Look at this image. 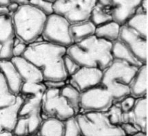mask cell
Instances as JSON below:
<instances>
[{
	"instance_id": "6da1fadb",
	"label": "cell",
	"mask_w": 148,
	"mask_h": 136,
	"mask_svg": "<svg viewBox=\"0 0 148 136\" xmlns=\"http://www.w3.org/2000/svg\"><path fill=\"white\" fill-rule=\"evenodd\" d=\"M66 53V48L43 40L27 45L23 57L41 71L43 81L66 82L69 78L63 63Z\"/></svg>"
},
{
	"instance_id": "7a4b0ae2",
	"label": "cell",
	"mask_w": 148,
	"mask_h": 136,
	"mask_svg": "<svg viewBox=\"0 0 148 136\" xmlns=\"http://www.w3.org/2000/svg\"><path fill=\"white\" fill-rule=\"evenodd\" d=\"M112 43L94 35L75 43L66 48V55L80 67L95 68L103 71L113 62Z\"/></svg>"
},
{
	"instance_id": "3957f363",
	"label": "cell",
	"mask_w": 148,
	"mask_h": 136,
	"mask_svg": "<svg viewBox=\"0 0 148 136\" xmlns=\"http://www.w3.org/2000/svg\"><path fill=\"white\" fill-rule=\"evenodd\" d=\"M15 36L27 45L41 37L47 16L30 4L20 5L12 14Z\"/></svg>"
},
{
	"instance_id": "277c9868",
	"label": "cell",
	"mask_w": 148,
	"mask_h": 136,
	"mask_svg": "<svg viewBox=\"0 0 148 136\" xmlns=\"http://www.w3.org/2000/svg\"><path fill=\"white\" fill-rule=\"evenodd\" d=\"M139 68L119 61H113L103 71L101 84L114 100H121L130 95V86Z\"/></svg>"
},
{
	"instance_id": "5b68a950",
	"label": "cell",
	"mask_w": 148,
	"mask_h": 136,
	"mask_svg": "<svg viewBox=\"0 0 148 136\" xmlns=\"http://www.w3.org/2000/svg\"><path fill=\"white\" fill-rule=\"evenodd\" d=\"M75 118L84 136H126L121 127L111 123L106 112H85Z\"/></svg>"
},
{
	"instance_id": "8992f818",
	"label": "cell",
	"mask_w": 148,
	"mask_h": 136,
	"mask_svg": "<svg viewBox=\"0 0 148 136\" xmlns=\"http://www.w3.org/2000/svg\"><path fill=\"white\" fill-rule=\"evenodd\" d=\"M97 0H56L53 3L54 14L64 17L70 24L90 20Z\"/></svg>"
},
{
	"instance_id": "52a82bcc",
	"label": "cell",
	"mask_w": 148,
	"mask_h": 136,
	"mask_svg": "<svg viewBox=\"0 0 148 136\" xmlns=\"http://www.w3.org/2000/svg\"><path fill=\"white\" fill-rule=\"evenodd\" d=\"M41 110L48 117L66 122L76 116L59 89H47L42 97Z\"/></svg>"
},
{
	"instance_id": "ba28073f",
	"label": "cell",
	"mask_w": 148,
	"mask_h": 136,
	"mask_svg": "<svg viewBox=\"0 0 148 136\" xmlns=\"http://www.w3.org/2000/svg\"><path fill=\"white\" fill-rule=\"evenodd\" d=\"M70 24L64 17L53 13L47 16L41 37L45 41L67 48L74 43L69 32Z\"/></svg>"
},
{
	"instance_id": "9c48e42d",
	"label": "cell",
	"mask_w": 148,
	"mask_h": 136,
	"mask_svg": "<svg viewBox=\"0 0 148 136\" xmlns=\"http://www.w3.org/2000/svg\"><path fill=\"white\" fill-rule=\"evenodd\" d=\"M111 94L102 85L81 93L80 110L85 112H106L113 105Z\"/></svg>"
},
{
	"instance_id": "30bf717a",
	"label": "cell",
	"mask_w": 148,
	"mask_h": 136,
	"mask_svg": "<svg viewBox=\"0 0 148 136\" xmlns=\"http://www.w3.org/2000/svg\"><path fill=\"white\" fill-rule=\"evenodd\" d=\"M119 40L142 64H147V38L123 24L120 28Z\"/></svg>"
},
{
	"instance_id": "8fae6325",
	"label": "cell",
	"mask_w": 148,
	"mask_h": 136,
	"mask_svg": "<svg viewBox=\"0 0 148 136\" xmlns=\"http://www.w3.org/2000/svg\"><path fill=\"white\" fill-rule=\"evenodd\" d=\"M103 71L95 68L80 67L70 77V84L80 93L101 85Z\"/></svg>"
},
{
	"instance_id": "7c38bea8",
	"label": "cell",
	"mask_w": 148,
	"mask_h": 136,
	"mask_svg": "<svg viewBox=\"0 0 148 136\" xmlns=\"http://www.w3.org/2000/svg\"><path fill=\"white\" fill-rule=\"evenodd\" d=\"M15 33L13 26L12 16L0 17V45L1 51L0 53V61L11 60L12 56V48Z\"/></svg>"
},
{
	"instance_id": "4fadbf2b",
	"label": "cell",
	"mask_w": 148,
	"mask_h": 136,
	"mask_svg": "<svg viewBox=\"0 0 148 136\" xmlns=\"http://www.w3.org/2000/svg\"><path fill=\"white\" fill-rule=\"evenodd\" d=\"M143 0H111L113 21L123 25L136 14Z\"/></svg>"
},
{
	"instance_id": "5bb4252c",
	"label": "cell",
	"mask_w": 148,
	"mask_h": 136,
	"mask_svg": "<svg viewBox=\"0 0 148 136\" xmlns=\"http://www.w3.org/2000/svg\"><path fill=\"white\" fill-rule=\"evenodd\" d=\"M11 61L17 69L23 82H43V76L41 71L23 56L12 57Z\"/></svg>"
},
{
	"instance_id": "9a60e30c",
	"label": "cell",
	"mask_w": 148,
	"mask_h": 136,
	"mask_svg": "<svg viewBox=\"0 0 148 136\" xmlns=\"http://www.w3.org/2000/svg\"><path fill=\"white\" fill-rule=\"evenodd\" d=\"M0 71L3 73L10 92L13 95H20L23 80L11 60L0 61Z\"/></svg>"
},
{
	"instance_id": "2e32d148",
	"label": "cell",
	"mask_w": 148,
	"mask_h": 136,
	"mask_svg": "<svg viewBox=\"0 0 148 136\" xmlns=\"http://www.w3.org/2000/svg\"><path fill=\"white\" fill-rule=\"evenodd\" d=\"M24 101V98L20 95H17L15 102L7 107L0 109V122L4 131L12 133L17 119L18 112Z\"/></svg>"
},
{
	"instance_id": "e0dca14e",
	"label": "cell",
	"mask_w": 148,
	"mask_h": 136,
	"mask_svg": "<svg viewBox=\"0 0 148 136\" xmlns=\"http://www.w3.org/2000/svg\"><path fill=\"white\" fill-rule=\"evenodd\" d=\"M147 84V64H145L139 68L130 84V95L135 99L146 97Z\"/></svg>"
},
{
	"instance_id": "ac0fdd59",
	"label": "cell",
	"mask_w": 148,
	"mask_h": 136,
	"mask_svg": "<svg viewBox=\"0 0 148 136\" xmlns=\"http://www.w3.org/2000/svg\"><path fill=\"white\" fill-rule=\"evenodd\" d=\"M131 113L133 123L140 132L147 133V97L136 99Z\"/></svg>"
},
{
	"instance_id": "d6986e66",
	"label": "cell",
	"mask_w": 148,
	"mask_h": 136,
	"mask_svg": "<svg viewBox=\"0 0 148 136\" xmlns=\"http://www.w3.org/2000/svg\"><path fill=\"white\" fill-rule=\"evenodd\" d=\"M111 54L114 61L125 62L137 68H140V66H143V64L133 56L132 53L119 40H117L112 43Z\"/></svg>"
},
{
	"instance_id": "ffe728a7",
	"label": "cell",
	"mask_w": 148,
	"mask_h": 136,
	"mask_svg": "<svg viewBox=\"0 0 148 136\" xmlns=\"http://www.w3.org/2000/svg\"><path fill=\"white\" fill-rule=\"evenodd\" d=\"M95 27H96L90 20L71 24L69 32L73 43L82 41L90 36L94 35Z\"/></svg>"
},
{
	"instance_id": "44dd1931",
	"label": "cell",
	"mask_w": 148,
	"mask_h": 136,
	"mask_svg": "<svg viewBox=\"0 0 148 136\" xmlns=\"http://www.w3.org/2000/svg\"><path fill=\"white\" fill-rule=\"evenodd\" d=\"M121 25L114 21L105 23L95 27V35L103 40L114 43L119 40Z\"/></svg>"
},
{
	"instance_id": "7402d4cb",
	"label": "cell",
	"mask_w": 148,
	"mask_h": 136,
	"mask_svg": "<svg viewBox=\"0 0 148 136\" xmlns=\"http://www.w3.org/2000/svg\"><path fill=\"white\" fill-rule=\"evenodd\" d=\"M64 122L48 118L43 121L38 134V136H64Z\"/></svg>"
},
{
	"instance_id": "603a6c76",
	"label": "cell",
	"mask_w": 148,
	"mask_h": 136,
	"mask_svg": "<svg viewBox=\"0 0 148 136\" xmlns=\"http://www.w3.org/2000/svg\"><path fill=\"white\" fill-rule=\"evenodd\" d=\"M125 24L143 37L147 38V12L139 8L136 14H134Z\"/></svg>"
},
{
	"instance_id": "cb8c5ba5",
	"label": "cell",
	"mask_w": 148,
	"mask_h": 136,
	"mask_svg": "<svg viewBox=\"0 0 148 136\" xmlns=\"http://www.w3.org/2000/svg\"><path fill=\"white\" fill-rule=\"evenodd\" d=\"M60 93L66 99L69 106L74 109L76 115L79 114L80 112V92L69 84H65L60 89Z\"/></svg>"
},
{
	"instance_id": "d4e9b609",
	"label": "cell",
	"mask_w": 148,
	"mask_h": 136,
	"mask_svg": "<svg viewBox=\"0 0 148 136\" xmlns=\"http://www.w3.org/2000/svg\"><path fill=\"white\" fill-rule=\"evenodd\" d=\"M89 20L95 27L113 21L111 7H103L96 3L92 9Z\"/></svg>"
},
{
	"instance_id": "484cf974",
	"label": "cell",
	"mask_w": 148,
	"mask_h": 136,
	"mask_svg": "<svg viewBox=\"0 0 148 136\" xmlns=\"http://www.w3.org/2000/svg\"><path fill=\"white\" fill-rule=\"evenodd\" d=\"M47 88L43 82H23L20 95L24 98L43 97Z\"/></svg>"
},
{
	"instance_id": "4316f807",
	"label": "cell",
	"mask_w": 148,
	"mask_h": 136,
	"mask_svg": "<svg viewBox=\"0 0 148 136\" xmlns=\"http://www.w3.org/2000/svg\"><path fill=\"white\" fill-rule=\"evenodd\" d=\"M16 99L17 96L10 92L4 75L0 71V109L14 104Z\"/></svg>"
},
{
	"instance_id": "83f0119b",
	"label": "cell",
	"mask_w": 148,
	"mask_h": 136,
	"mask_svg": "<svg viewBox=\"0 0 148 136\" xmlns=\"http://www.w3.org/2000/svg\"><path fill=\"white\" fill-rule=\"evenodd\" d=\"M106 112L108 120L112 125L120 126L122 124L123 112L119 105H112V106Z\"/></svg>"
},
{
	"instance_id": "f1b7e54d",
	"label": "cell",
	"mask_w": 148,
	"mask_h": 136,
	"mask_svg": "<svg viewBox=\"0 0 148 136\" xmlns=\"http://www.w3.org/2000/svg\"><path fill=\"white\" fill-rule=\"evenodd\" d=\"M29 4L41 11L46 16L53 14V3L49 2L46 0H30Z\"/></svg>"
},
{
	"instance_id": "f546056e",
	"label": "cell",
	"mask_w": 148,
	"mask_h": 136,
	"mask_svg": "<svg viewBox=\"0 0 148 136\" xmlns=\"http://www.w3.org/2000/svg\"><path fill=\"white\" fill-rule=\"evenodd\" d=\"M65 131L64 136H84L79 130L75 118L64 122Z\"/></svg>"
},
{
	"instance_id": "4dcf8cb0",
	"label": "cell",
	"mask_w": 148,
	"mask_h": 136,
	"mask_svg": "<svg viewBox=\"0 0 148 136\" xmlns=\"http://www.w3.org/2000/svg\"><path fill=\"white\" fill-rule=\"evenodd\" d=\"M63 63L65 72H66L69 78L73 74H75L80 69V66L77 64L72 58H70L66 55V53L63 58Z\"/></svg>"
},
{
	"instance_id": "1f68e13d",
	"label": "cell",
	"mask_w": 148,
	"mask_h": 136,
	"mask_svg": "<svg viewBox=\"0 0 148 136\" xmlns=\"http://www.w3.org/2000/svg\"><path fill=\"white\" fill-rule=\"evenodd\" d=\"M27 44L15 36L13 43L12 56L13 57H21L25 52Z\"/></svg>"
},
{
	"instance_id": "d6a6232c",
	"label": "cell",
	"mask_w": 148,
	"mask_h": 136,
	"mask_svg": "<svg viewBox=\"0 0 148 136\" xmlns=\"http://www.w3.org/2000/svg\"><path fill=\"white\" fill-rule=\"evenodd\" d=\"M136 99L133 97L131 95L126 97L124 99L121 100V103H120L119 106L121 107V110L124 113L125 112H131L132 109H133L135 104Z\"/></svg>"
},
{
	"instance_id": "836d02e7",
	"label": "cell",
	"mask_w": 148,
	"mask_h": 136,
	"mask_svg": "<svg viewBox=\"0 0 148 136\" xmlns=\"http://www.w3.org/2000/svg\"><path fill=\"white\" fill-rule=\"evenodd\" d=\"M121 130L124 133L126 136H131L140 132L138 128L136 127V125L134 123L132 122H127V123H122L121 125Z\"/></svg>"
},
{
	"instance_id": "e575fe53",
	"label": "cell",
	"mask_w": 148,
	"mask_h": 136,
	"mask_svg": "<svg viewBox=\"0 0 148 136\" xmlns=\"http://www.w3.org/2000/svg\"><path fill=\"white\" fill-rule=\"evenodd\" d=\"M43 84L47 89H62L65 84V82H53V81H43Z\"/></svg>"
},
{
	"instance_id": "d590c367",
	"label": "cell",
	"mask_w": 148,
	"mask_h": 136,
	"mask_svg": "<svg viewBox=\"0 0 148 136\" xmlns=\"http://www.w3.org/2000/svg\"><path fill=\"white\" fill-rule=\"evenodd\" d=\"M20 5L17 4V3H14V2H11V4L7 7V9H8V11L10 12V15L14 14L16 11L17 10V9L19 8Z\"/></svg>"
},
{
	"instance_id": "8d00e7d4",
	"label": "cell",
	"mask_w": 148,
	"mask_h": 136,
	"mask_svg": "<svg viewBox=\"0 0 148 136\" xmlns=\"http://www.w3.org/2000/svg\"><path fill=\"white\" fill-rule=\"evenodd\" d=\"M96 3L105 7H112V1H111V0H97Z\"/></svg>"
},
{
	"instance_id": "74e56055",
	"label": "cell",
	"mask_w": 148,
	"mask_h": 136,
	"mask_svg": "<svg viewBox=\"0 0 148 136\" xmlns=\"http://www.w3.org/2000/svg\"><path fill=\"white\" fill-rule=\"evenodd\" d=\"M9 14H10V12H9L7 7H0V17H2V16H5V15H9Z\"/></svg>"
},
{
	"instance_id": "f35d334b",
	"label": "cell",
	"mask_w": 148,
	"mask_h": 136,
	"mask_svg": "<svg viewBox=\"0 0 148 136\" xmlns=\"http://www.w3.org/2000/svg\"><path fill=\"white\" fill-rule=\"evenodd\" d=\"M11 1L17 3L19 5H23V4H28L30 0H11Z\"/></svg>"
},
{
	"instance_id": "ab89813d",
	"label": "cell",
	"mask_w": 148,
	"mask_h": 136,
	"mask_svg": "<svg viewBox=\"0 0 148 136\" xmlns=\"http://www.w3.org/2000/svg\"><path fill=\"white\" fill-rule=\"evenodd\" d=\"M11 2V0H0V7H7Z\"/></svg>"
},
{
	"instance_id": "60d3db41",
	"label": "cell",
	"mask_w": 148,
	"mask_h": 136,
	"mask_svg": "<svg viewBox=\"0 0 148 136\" xmlns=\"http://www.w3.org/2000/svg\"><path fill=\"white\" fill-rule=\"evenodd\" d=\"M0 136H14L12 133L8 132V131H4L1 133H0Z\"/></svg>"
},
{
	"instance_id": "b9f144b4",
	"label": "cell",
	"mask_w": 148,
	"mask_h": 136,
	"mask_svg": "<svg viewBox=\"0 0 148 136\" xmlns=\"http://www.w3.org/2000/svg\"><path fill=\"white\" fill-rule=\"evenodd\" d=\"M131 136H147V133H143V132H139L137 133L134 134V135H131Z\"/></svg>"
},
{
	"instance_id": "7bdbcfd3",
	"label": "cell",
	"mask_w": 148,
	"mask_h": 136,
	"mask_svg": "<svg viewBox=\"0 0 148 136\" xmlns=\"http://www.w3.org/2000/svg\"><path fill=\"white\" fill-rule=\"evenodd\" d=\"M4 128H3L2 125H1V122H0V133H2V132H4Z\"/></svg>"
},
{
	"instance_id": "ee69618b",
	"label": "cell",
	"mask_w": 148,
	"mask_h": 136,
	"mask_svg": "<svg viewBox=\"0 0 148 136\" xmlns=\"http://www.w3.org/2000/svg\"><path fill=\"white\" fill-rule=\"evenodd\" d=\"M46 1H49V2L53 3V2H54V1H56V0H46Z\"/></svg>"
},
{
	"instance_id": "f6af8a7d",
	"label": "cell",
	"mask_w": 148,
	"mask_h": 136,
	"mask_svg": "<svg viewBox=\"0 0 148 136\" xmlns=\"http://www.w3.org/2000/svg\"><path fill=\"white\" fill-rule=\"evenodd\" d=\"M1 46L0 45V53H1Z\"/></svg>"
},
{
	"instance_id": "bcb514c9",
	"label": "cell",
	"mask_w": 148,
	"mask_h": 136,
	"mask_svg": "<svg viewBox=\"0 0 148 136\" xmlns=\"http://www.w3.org/2000/svg\"><path fill=\"white\" fill-rule=\"evenodd\" d=\"M29 136H30V135H29Z\"/></svg>"
}]
</instances>
